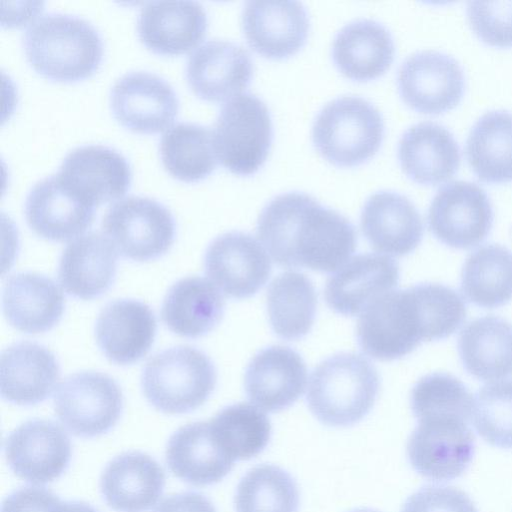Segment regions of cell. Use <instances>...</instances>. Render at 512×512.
Wrapping results in <instances>:
<instances>
[{
  "label": "cell",
  "instance_id": "obj_41",
  "mask_svg": "<svg viewBox=\"0 0 512 512\" xmlns=\"http://www.w3.org/2000/svg\"><path fill=\"white\" fill-rule=\"evenodd\" d=\"M478 434L489 444L512 448V380L482 386L473 398L472 415Z\"/></svg>",
  "mask_w": 512,
  "mask_h": 512
},
{
  "label": "cell",
  "instance_id": "obj_15",
  "mask_svg": "<svg viewBox=\"0 0 512 512\" xmlns=\"http://www.w3.org/2000/svg\"><path fill=\"white\" fill-rule=\"evenodd\" d=\"M204 267L211 283L237 299L254 295L271 273L270 259L260 243L237 231L222 234L210 243Z\"/></svg>",
  "mask_w": 512,
  "mask_h": 512
},
{
  "label": "cell",
  "instance_id": "obj_42",
  "mask_svg": "<svg viewBox=\"0 0 512 512\" xmlns=\"http://www.w3.org/2000/svg\"><path fill=\"white\" fill-rule=\"evenodd\" d=\"M467 17L476 35L496 47H512V1H470Z\"/></svg>",
  "mask_w": 512,
  "mask_h": 512
},
{
  "label": "cell",
  "instance_id": "obj_46",
  "mask_svg": "<svg viewBox=\"0 0 512 512\" xmlns=\"http://www.w3.org/2000/svg\"><path fill=\"white\" fill-rule=\"evenodd\" d=\"M53 512H98L87 503L79 501L60 502Z\"/></svg>",
  "mask_w": 512,
  "mask_h": 512
},
{
  "label": "cell",
  "instance_id": "obj_1",
  "mask_svg": "<svg viewBox=\"0 0 512 512\" xmlns=\"http://www.w3.org/2000/svg\"><path fill=\"white\" fill-rule=\"evenodd\" d=\"M257 235L278 265L320 272L338 270L356 247L351 222L301 192L271 199L259 215Z\"/></svg>",
  "mask_w": 512,
  "mask_h": 512
},
{
  "label": "cell",
  "instance_id": "obj_11",
  "mask_svg": "<svg viewBox=\"0 0 512 512\" xmlns=\"http://www.w3.org/2000/svg\"><path fill=\"white\" fill-rule=\"evenodd\" d=\"M430 231L442 243L469 249L481 243L493 223V210L486 192L476 183L453 181L434 196L427 215Z\"/></svg>",
  "mask_w": 512,
  "mask_h": 512
},
{
  "label": "cell",
  "instance_id": "obj_40",
  "mask_svg": "<svg viewBox=\"0 0 512 512\" xmlns=\"http://www.w3.org/2000/svg\"><path fill=\"white\" fill-rule=\"evenodd\" d=\"M473 397L464 383L447 373L422 377L411 392V409L418 421L452 416L469 420Z\"/></svg>",
  "mask_w": 512,
  "mask_h": 512
},
{
  "label": "cell",
  "instance_id": "obj_39",
  "mask_svg": "<svg viewBox=\"0 0 512 512\" xmlns=\"http://www.w3.org/2000/svg\"><path fill=\"white\" fill-rule=\"evenodd\" d=\"M298 507L295 480L275 465L262 464L250 469L236 489L237 512H297Z\"/></svg>",
  "mask_w": 512,
  "mask_h": 512
},
{
  "label": "cell",
  "instance_id": "obj_32",
  "mask_svg": "<svg viewBox=\"0 0 512 512\" xmlns=\"http://www.w3.org/2000/svg\"><path fill=\"white\" fill-rule=\"evenodd\" d=\"M458 353L465 370L479 380L512 376V324L493 315L474 319L460 332Z\"/></svg>",
  "mask_w": 512,
  "mask_h": 512
},
{
  "label": "cell",
  "instance_id": "obj_16",
  "mask_svg": "<svg viewBox=\"0 0 512 512\" xmlns=\"http://www.w3.org/2000/svg\"><path fill=\"white\" fill-rule=\"evenodd\" d=\"M5 456L19 478L34 484H46L59 478L71 458V442L56 423L29 420L7 437Z\"/></svg>",
  "mask_w": 512,
  "mask_h": 512
},
{
  "label": "cell",
  "instance_id": "obj_33",
  "mask_svg": "<svg viewBox=\"0 0 512 512\" xmlns=\"http://www.w3.org/2000/svg\"><path fill=\"white\" fill-rule=\"evenodd\" d=\"M223 311L219 289L210 281L193 276L171 286L163 300L161 317L173 333L197 338L219 323Z\"/></svg>",
  "mask_w": 512,
  "mask_h": 512
},
{
  "label": "cell",
  "instance_id": "obj_31",
  "mask_svg": "<svg viewBox=\"0 0 512 512\" xmlns=\"http://www.w3.org/2000/svg\"><path fill=\"white\" fill-rule=\"evenodd\" d=\"M3 312L8 322L25 333L54 327L64 311V296L50 278L33 272L12 275L3 289Z\"/></svg>",
  "mask_w": 512,
  "mask_h": 512
},
{
  "label": "cell",
  "instance_id": "obj_6",
  "mask_svg": "<svg viewBox=\"0 0 512 512\" xmlns=\"http://www.w3.org/2000/svg\"><path fill=\"white\" fill-rule=\"evenodd\" d=\"M216 384V370L202 351L176 346L150 358L141 386L148 402L167 414H183L200 407Z\"/></svg>",
  "mask_w": 512,
  "mask_h": 512
},
{
  "label": "cell",
  "instance_id": "obj_34",
  "mask_svg": "<svg viewBox=\"0 0 512 512\" xmlns=\"http://www.w3.org/2000/svg\"><path fill=\"white\" fill-rule=\"evenodd\" d=\"M465 154L470 167L481 181H511L512 113L493 110L483 114L467 137Z\"/></svg>",
  "mask_w": 512,
  "mask_h": 512
},
{
  "label": "cell",
  "instance_id": "obj_29",
  "mask_svg": "<svg viewBox=\"0 0 512 512\" xmlns=\"http://www.w3.org/2000/svg\"><path fill=\"white\" fill-rule=\"evenodd\" d=\"M394 41L389 30L371 19L354 20L343 26L332 44L338 70L355 81L383 75L393 62Z\"/></svg>",
  "mask_w": 512,
  "mask_h": 512
},
{
  "label": "cell",
  "instance_id": "obj_5",
  "mask_svg": "<svg viewBox=\"0 0 512 512\" xmlns=\"http://www.w3.org/2000/svg\"><path fill=\"white\" fill-rule=\"evenodd\" d=\"M384 137L379 110L358 96H342L328 102L317 114L312 140L318 152L341 167L360 165L373 157Z\"/></svg>",
  "mask_w": 512,
  "mask_h": 512
},
{
  "label": "cell",
  "instance_id": "obj_9",
  "mask_svg": "<svg viewBox=\"0 0 512 512\" xmlns=\"http://www.w3.org/2000/svg\"><path fill=\"white\" fill-rule=\"evenodd\" d=\"M123 396L108 375L83 371L68 376L57 388L54 409L72 434L90 438L108 432L120 418Z\"/></svg>",
  "mask_w": 512,
  "mask_h": 512
},
{
  "label": "cell",
  "instance_id": "obj_13",
  "mask_svg": "<svg viewBox=\"0 0 512 512\" xmlns=\"http://www.w3.org/2000/svg\"><path fill=\"white\" fill-rule=\"evenodd\" d=\"M95 206L55 172L31 186L24 213L36 234L53 241H66L79 237L90 226Z\"/></svg>",
  "mask_w": 512,
  "mask_h": 512
},
{
  "label": "cell",
  "instance_id": "obj_26",
  "mask_svg": "<svg viewBox=\"0 0 512 512\" xmlns=\"http://www.w3.org/2000/svg\"><path fill=\"white\" fill-rule=\"evenodd\" d=\"M117 270V250L99 232H89L71 241L58 266L61 287L70 295L90 300L104 294L112 285Z\"/></svg>",
  "mask_w": 512,
  "mask_h": 512
},
{
  "label": "cell",
  "instance_id": "obj_43",
  "mask_svg": "<svg viewBox=\"0 0 512 512\" xmlns=\"http://www.w3.org/2000/svg\"><path fill=\"white\" fill-rule=\"evenodd\" d=\"M401 512H477L470 497L449 486L430 485L413 493Z\"/></svg>",
  "mask_w": 512,
  "mask_h": 512
},
{
  "label": "cell",
  "instance_id": "obj_44",
  "mask_svg": "<svg viewBox=\"0 0 512 512\" xmlns=\"http://www.w3.org/2000/svg\"><path fill=\"white\" fill-rule=\"evenodd\" d=\"M61 500L41 487H23L11 493L1 512H53Z\"/></svg>",
  "mask_w": 512,
  "mask_h": 512
},
{
  "label": "cell",
  "instance_id": "obj_25",
  "mask_svg": "<svg viewBox=\"0 0 512 512\" xmlns=\"http://www.w3.org/2000/svg\"><path fill=\"white\" fill-rule=\"evenodd\" d=\"M165 486L162 467L149 455L126 452L112 459L100 478V490L117 512H145L158 502Z\"/></svg>",
  "mask_w": 512,
  "mask_h": 512
},
{
  "label": "cell",
  "instance_id": "obj_36",
  "mask_svg": "<svg viewBox=\"0 0 512 512\" xmlns=\"http://www.w3.org/2000/svg\"><path fill=\"white\" fill-rule=\"evenodd\" d=\"M317 297L312 282L302 273L278 275L267 291V310L273 331L286 340L304 337L311 329Z\"/></svg>",
  "mask_w": 512,
  "mask_h": 512
},
{
  "label": "cell",
  "instance_id": "obj_7",
  "mask_svg": "<svg viewBox=\"0 0 512 512\" xmlns=\"http://www.w3.org/2000/svg\"><path fill=\"white\" fill-rule=\"evenodd\" d=\"M218 161L237 175L256 173L266 161L272 137V121L265 103L245 92L221 107L212 130Z\"/></svg>",
  "mask_w": 512,
  "mask_h": 512
},
{
  "label": "cell",
  "instance_id": "obj_27",
  "mask_svg": "<svg viewBox=\"0 0 512 512\" xmlns=\"http://www.w3.org/2000/svg\"><path fill=\"white\" fill-rule=\"evenodd\" d=\"M398 159L402 170L414 182L437 185L457 172L461 153L448 129L425 121L403 133L398 144Z\"/></svg>",
  "mask_w": 512,
  "mask_h": 512
},
{
  "label": "cell",
  "instance_id": "obj_2",
  "mask_svg": "<svg viewBox=\"0 0 512 512\" xmlns=\"http://www.w3.org/2000/svg\"><path fill=\"white\" fill-rule=\"evenodd\" d=\"M358 344L377 360H394L413 351L422 341L441 339L428 283L379 296L357 322Z\"/></svg>",
  "mask_w": 512,
  "mask_h": 512
},
{
  "label": "cell",
  "instance_id": "obj_17",
  "mask_svg": "<svg viewBox=\"0 0 512 512\" xmlns=\"http://www.w3.org/2000/svg\"><path fill=\"white\" fill-rule=\"evenodd\" d=\"M253 74L250 54L226 39H209L188 56L186 78L193 91L210 101L228 100L245 89Z\"/></svg>",
  "mask_w": 512,
  "mask_h": 512
},
{
  "label": "cell",
  "instance_id": "obj_23",
  "mask_svg": "<svg viewBox=\"0 0 512 512\" xmlns=\"http://www.w3.org/2000/svg\"><path fill=\"white\" fill-rule=\"evenodd\" d=\"M361 229L370 245L391 256H404L421 242L423 222L414 204L393 191H378L365 202Z\"/></svg>",
  "mask_w": 512,
  "mask_h": 512
},
{
  "label": "cell",
  "instance_id": "obj_10",
  "mask_svg": "<svg viewBox=\"0 0 512 512\" xmlns=\"http://www.w3.org/2000/svg\"><path fill=\"white\" fill-rule=\"evenodd\" d=\"M474 451L475 439L468 421L452 416L418 421L407 443L412 467L433 481H448L462 475Z\"/></svg>",
  "mask_w": 512,
  "mask_h": 512
},
{
  "label": "cell",
  "instance_id": "obj_3",
  "mask_svg": "<svg viewBox=\"0 0 512 512\" xmlns=\"http://www.w3.org/2000/svg\"><path fill=\"white\" fill-rule=\"evenodd\" d=\"M22 44L32 66L56 80L87 77L103 55L98 29L83 17L63 12L38 16L25 29Z\"/></svg>",
  "mask_w": 512,
  "mask_h": 512
},
{
  "label": "cell",
  "instance_id": "obj_19",
  "mask_svg": "<svg viewBox=\"0 0 512 512\" xmlns=\"http://www.w3.org/2000/svg\"><path fill=\"white\" fill-rule=\"evenodd\" d=\"M57 173L94 205L119 199L132 178L127 158L115 148L101 144L74 147L62 159Z\"/></svg>",
  "mask_w": 512,
  "mask_h": 512
},
{
  "label": "cell",
  "instance_id": "obj_8",
  "mask_svg": "<svg viewBox=\"0 0 512 512\" xmlns=\"http://www.w3.org/2000/svg\"><path fill=\"white\" fill-rule=\"evenodd\" d=\"M102 229L123 256L148 261L165 254L175 237V220L160 201L143 195L117 199L102 218Z\"/></svg>",
  "mask_w": 512,
  "mask_h": 512
},
{
  "label": "cell",
  "instance_id": "obj_37",
  "mask_svg": "<svg viewBox=\"0 0 512 512\" xmlns=\"http://www.w3.org/2000/svg\"><path fill=\"white\" fill-rule=\"evenodd\" d=\"M159 149L165 168L181 180L204 178L218 161L212 130L197 122L178 121L168 127L161 136Z\"/></svg>",
  "mask_w": 512,
  "mask_h": 512
},
{
  "label": "cell",
  "instance_id": "obj_12",
  "mask_svg": "<svg viewBox=\"0 0 512 512\" xmlns=\"http://www.w3.org/2000/svg\"><path fill=\"white\" fill-rule=\"evenodd\" d=\"M397 84L408 106L424 114H439L460 102L465 79L460 64L453 57L424 50L403 61Z\"/></svg>",
  "mask_w": 512,
  "mask_h": 512
},
{
  "label": "cell",
  "instance_id": "obj_30",
  "mask_svg": "<svg viewBox=\"0 0 512 512\" xmlns=\"http://www.w3.org/2000/svg\"><path fill=\"white\" fill-rule=\"evenodd\" d=\"M170 471L192 485H210L222 480L235 460L216 441L209 422L190 423L170 437L166 447Z\"/></svg>",
  "mask_w": 512,
  "mask_h": 512
},
{
  "label": "cell",
  "instance_id": "obj_20",
  "mask_svg": "<svg viewBox=\"0 0 512 512\" xmlns=\"http://www.w3.org/2000/svg\"><path fill=\"white\" fill-rule=\"evenodd\" d=\"M306 380V365L297 352L284 346H271L251 360L244 385L253 404L276 412L289 407L302 395Z\"/></svg>",
  "mask_w": 512,
  "mask_h": 512
},
{
  "label": "cell",
  "instance_id": "obj_35",
  "mask_svg": "<svg viewBox=\"0 0 512 512\" xmlns=\"http://www.w3.org/2000/svg\"><path fill=\"white\" fill-rule=\"evenodd\" d=\"M461 291L469 302L483 308L512 300V252L498 244L472 252L462 269Z\"/></svg>",
  "mask_w": 512,
  "mask_h": 512
},
{
  "label": "cell",
  "instance_id": "obj_22",
  "mask_svg": "<svg viewBox=\"0 0 512 512\" xmlns=\"http://www.w3.org/2000/svg\"><path fill=\"white\" fill-rule=\"evenodd\" d=\"M206 28V11L193 0L148 1L137 17L140 40L148 48L164 54L190 50L203 38Z\"/></svg>",
  "mask_w": 512,
  "mask_h": 512
},
{
  "label": "cell",
  "instance_id": "obj_18",
  "mask_svg": "<svg viewBox=\"0 0 512 512\" xmlns=\"http://www.w3.org/2000/svg\"><path fill=\"white\" fill-rule=\"evenodd\" d=\"M309 26L307 11L297 1H249L242 13L248 44L271 59L298 52L306 42Z\"/></svg>",
  "mask_w": 512,
  "mask_h": 512
},
{
  "label": "cell",
  "instance_id": "obj_28",
  "mask_svg": "<svg viewBox=\"0 0 512 512\" xmlns=\"http://www.w3.org/2000/svg\"><path fill=\"white\" fill-rule=\"evenodd\" d=\"M60 368L54 354L34 342L6 348L0 359V390L4 399L17 405H34L52 393Z\"/></svg>",
  "mask_w": 512,
  "mask_h": 512
},
{
  "label": "cell",
  "instance_id": "obj_45",
  "mask_svg": "<svg viewBox=\"0 0 512 512\" xmlns=\"http://www.w3.org/2000/svg\"><path fill=\"white\" fill-rule=\"evenodd\" d=\"M154 512H216L213 504L196 492H182L165 498Z\"/></svg>",
  "mask_w": 512,
  "mask_h": 512
},
{
  "label": "cell",
  "instance_id": "obj_24",
  "mask_svg": "<svg viewBox=\"0 0 512 512\" xmlns=\"http://www.w3.org/2000/svg\"><path fill=\"white\" fill-rule=\"evenodd\" d=\"M156 327L154 313L148 305L121 299L110 302L101 310L95 336L99 348L110 361L128 365L149 351Z\"/></svg>",
  "mask_w": 512,
  "mask_h": 512
},
{
  "label": "cell",
  "instance_id": "obj_4",
  "mask_svg": "<svg viewBox=\"0 0 512 512\" xmlns=\"http://www.w3.org/2000/svg\"><path fill=\"white\" fill-rule=\"evenodd\" d=\"M378 390V373L367 359L355 353H339L313 370L307 403L322 423L350 426L368 414Z\"/></svg>",
  "mask_w": 512,
  "mask_h": 512
},
{
  "label": "cell",
  "instance_id": "obj_21",
  "mask_svg": "<svg viewBox=\"0 0 512 512\" xmlns=\"http://www.w3.org/2000/svg\"><path fill=\"white\" fill-rule=\"evenodd\" d=\"M399 280V267L389 256L360 254L347 261L325 285V300L335 312L353 316L363 312Z\"/></svg>",
  "mask_w": 512,
  "mask_h": 512
},
{
  "label": "cell",
  "instance_id": "obj_47",
  "mask_svg": "<svg viewBox=\"0 0 512 512\" xmlns=\"http://www.w3.org/2000/svg\"><path fill=\"white\" fill-rule=\"evenodd\" d=\"M351 512H377V511H374V510H371V509H358V510H354V511H351Z\"/></svg>",
  "mask_w": 512,
  "mask_h": 512
},
{
  "label": "cell",
  "instance_id": "obj_38",
  "mask_svg": "<svg viewBox=\"0 0 512 512\" xmlns=\"http://www.w3.org/2000/svg\"><path fill=\"white\" fill-rule=\"evenodd\" d=\"M209 425L216 441L234 460L255 457L267 446L271 436L268 417L248 403L223 408Z\"/></svg>",
  "mask_w": 512,
  "mask_h": 512
},
{
  "label": "cell",
  "instance_id": "obj_14",
  "mask_svg": "<svg viewBox=\"0 0 512 512\" xmlns=\"http://www.w3.org/2000/svg\"><path fill=\"white\" fill-rule=\"evenodd\" d=\"M115 117L139 132H158L170 125L179 109L173 86L147 70H131L118 77L109 94Z\"/></svg>",
  "mask_w": 512,
  "mask_h": 512
}]
</instances>
